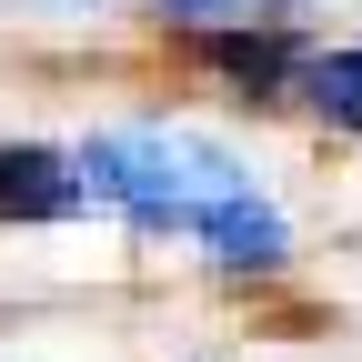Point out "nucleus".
<instances>
[{
	"label": "nucleus",
	"mask_w": 362,
	"mask_h": 362,
	"mask_svg": "<svg viewBox=\"0 0 362 362\" xmlns=\"http://www.w3.org/2000/svg\"><path fill=\"white\" fill-rule=\"evenodd\" d=\"M90 171V202L121 211L131 232L151 242H192L211 252V272H282L292 262V221L282 202L252 181L242 151H221L211 131H181V121H111L81 141Z\"/></svg>",
	"instance_id": "obj_1"
},
{
	"label": "nucleus",
	"mask_w": 362,
	"mask_h": 362,
	"mask_svg": "<svg viewBox=\"0 0 362 362\" xmlns=\"http://www.w3.org/2000/svg\"><path fill=\"white\" fill-rule=\"evenodd\" d=\"M90 202L81 151H40V141H0V221H81Z\"/></svg>",
	"instance_id": "obj_2"
},
{
	"label": "nucleus",
	"mask_w": 362,
	"mask_h": 362,
	"mask_svg": "<svg viewBox=\"0 0 362 362\" xmlns=\"http://www.w3.org/2000/svg\"><path fill=\"white\" fill-rule=\"evenodd\" d=\"M202 51H211L221 71H232L242 90H292V81H302V61H312L292 30H232V21H221V30L202 40Z\"/></svg>",
	"instance_id": "obj_3"
},
{
	"label": "nucleus",
	"mask_w": 362,
	"mask_h": 362,
	"mask_svg": "<svg viewBox=\"0 0 362 362\" xmlns=\"http://www.w3.org/2000/svg\"><path fill=\"white\" fill-rule=\"evenodd\" d=\"M292 101L312 121H332V131H362V40H342V51H312L302 81H292Z\"/></svg>",
	"instance_id": "obj_4"
},
{
	"label": "nucleus",
	"mask_w": 362,
	"mask_h": 362,
	"mask_svg": "<svg viewBox=\"0 0 362 362\" xmlns=\"http://www.w3.org/2000/svg\"><path fill=\"white\" fill-rule=\"evenodd\" d=\"M171 21H202V30H221V11H262V0H161Z\"/></svg>",
	"instance_id": "obj_5"
},
{
	"label": "nucleus",
	"mask_w": 362,
	"mask_h": 362,
	"mask_svg": "<svg viewBox=\"0 0 362 362\" xmlns=\"http://www.w3.org/2000/svg\"><path fill=\"white\" fill-rule=\"evenodd\" d=\"M40 11H101V0H40Z\"/></svg>",
	"instance_id": "obj_6"
}]
</instances>
